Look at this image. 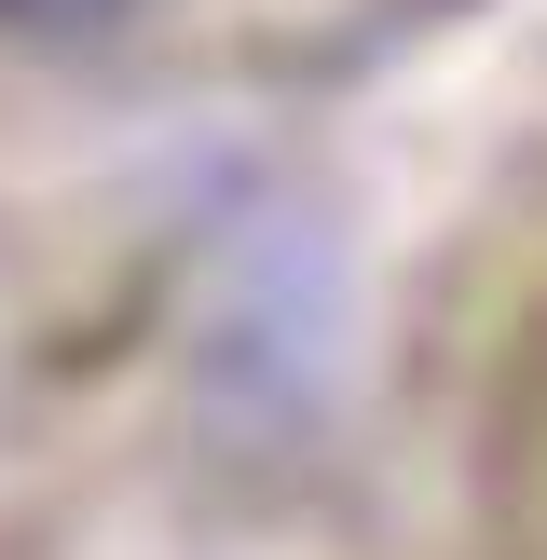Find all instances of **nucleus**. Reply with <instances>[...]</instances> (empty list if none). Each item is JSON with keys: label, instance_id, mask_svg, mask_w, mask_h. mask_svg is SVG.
Returning a JSON list of instances; mask_svg holds the SVG:
<instances>
[{"label": "nucleus", "instance_id": "nucleus-1", "mask_svg": "<svg viewBox=\"0 0 547 560\" xmlns=\"http://www.w3.org/2000/svg\"><path fill=\"white\" fill-rule=\"evenodd\" d=\"M124 0H0V27H27V42H82V27H109Z\"/></svg>", "mask_w": 547, "mask_h": 560}]
</instances>
